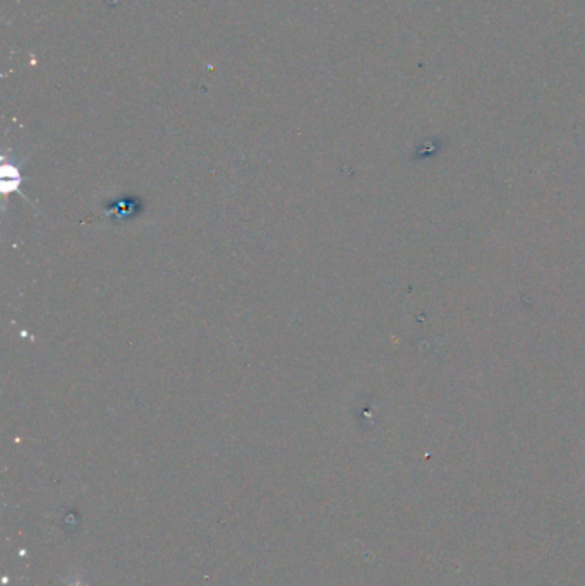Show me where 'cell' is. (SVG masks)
<instances>
[{"label": "cell", "mask_w": 585, "mask_h": 586, "mask_svg": "<svg viewBox=\"0 0 585 586\" xmlns=\"http://www.w3.org/2000/svg\"><path fill=\"white\" fill-rule=\"evenodd\" d=\"M4 175H6V177H4V192H11V190L17 192L19 182H21V178H19L17 175V170L16 168L4 170Z\"/></svg>", "instance_id": "obj_1"}]
</instances>
